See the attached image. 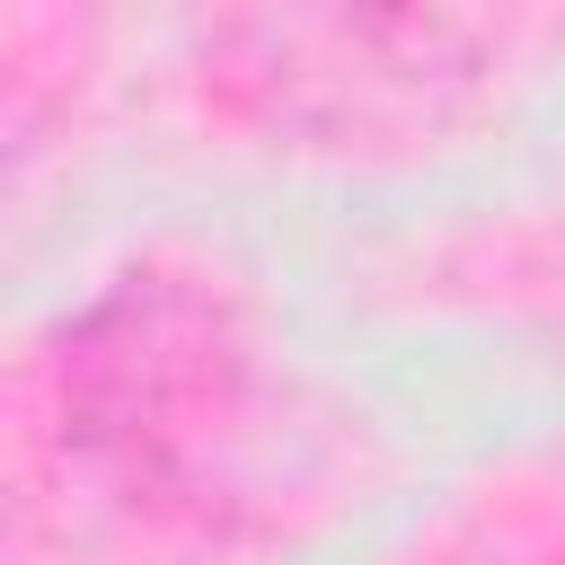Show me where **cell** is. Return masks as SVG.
<instances>
[{
    "mask_svg": "<svg viewBox=\"0 0 565 565\" xmlns=\"http://www.w3.org/2000/svg\"><path fill=\"white\" fill-rule=\"evenodd\" d=\"M203 53L265 132L353 150L459 124L494 71V26L450 9H238L212 18Z\"/></svg>",
    "mask_w": 565,
    "mask_h": 565,
    "instance_id": "6da1fadb",
    "label": "cell"
},
{
    "mask_svg": "<svg viewBox=\"0 0 565 565\" xmlns=\"http://www.w3.org/2000/svg\"><path fill=\"white\" fill-rule=\"evenodd\" d=\"M62 397L71 433L106 450L132 486H185L238 433L230 318L185 282H132L79 327Z\"/></svg>",
    "mask_w": 565,
    "mask_h": 565,
    "instance_id": "7a4b0ae2",
    "label": "cell"
}]
</instances>
